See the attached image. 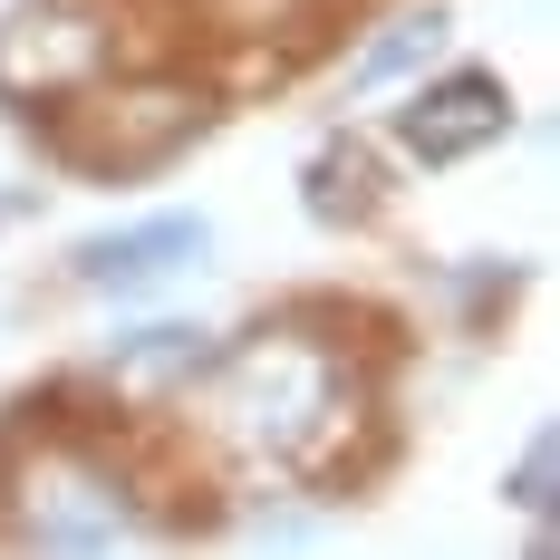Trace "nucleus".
Instances as JSON below:
<instances>
[{
	"label": "nucleus",
	"instance_id": "20e7f679",
	"mask_svg": "<svg viewBox=\"0 0 560 560\" xmlns=\"http://www.w3.org/2000/svg\"><path fill=\"white\" fill-rule=\"evenodd\" d=\"M107 68H116V20L97 0H39L0 39V88L10 97H68V88H88Z\"/></svg>",
	"mask_w": 560,
	"mask_h": 560
},
{
	"label": "nucleus",
	"instance_id": "f257e3e1",
	"mask_svg": "<svg viewBox=\"0 0 560 560\" xmlns=\"http://www.w3.org/2000/svg\"><path fill=\"white\" fill-rule=\"evenodd\" d=\"M213 425L242 454L280 464V474H338L348 445H358V425H368V396H358L338 348H319L300 329H261L252 348L223 358Z\"/></svg>",
	"mask_w": 560,
	"mask_h": 560
},
{
	"label": "nucleus",
	"instance_id": "423d86ee",
	"mask_svg": "<svg viewBox=\"0 0 560 560\" xmlns=\"http://www.w3.org/2000/svg\"><path fill=\"white\" fill-rule=\"evenodd\" d=\"M203 252H213V232L194 223V213H155V223H126V232L78 242V261H68V271L97 280V290H155V280L194 271Z\"/></svg>",
	"mask_w": 560,
	"mask_h": 560
},
{
	"label": "nucleus",
	"instance_id": "0eeeda50",
	"mask_svg": "<svg viewBox=\"0 0 560 560\" xmlns=\"http://www.w3.org/2000/svg\"><path fill=\"white\" fill-rule=\"evenodd\" d=\"M310 213H319V223H358V213H377V165H368L358 145H329V155L310 165Z\"/></svg>",
	"mask_w": 560,
	"mask_h": 560
},
{
	"label": "nucleus",
	"instance_id": "1a4fd4ad",
	"mask_svg": "<svg viewBox=\"0 0 560 560\" xmlns=\"http://www.w3.org/2000/svg\"><path fill=\"white\" fill-rule=\"evenodd\" d=\"M435 39H445V10H416V20H396L387 39L358 58V88H377V78H396V68H416V58L435 49Z\"/></svg>",
	"mask_w": 560,
	"mask_h": 560
},
{
	"label": "nucleus",
	"instance_id": "f03ea898",
	"mask_svg": "<svg viewBox=\"0 0 560 560\" xmlns=\"http://www.w3.org/2000/svg\"><path fill=\"white\" fill-rule=\"evenodd\" d=\"M58 107H68L58 116V145L88 174H145V165H165L174 145L203 136V88H184V78H136L116 97H107V78H88Z\"/></svg>",
	"mask_w": 560,
	"mask_h": 560
},
{
	"label": "nucleus",
	"instance_id": "7ed1b4c3",
	"mask_svg": "<svg viewBox=\"0 0 560 560\" xmlns=\"http://www.w3.org/2000/svg\"><path fill=\"white\" fill-rule=\"evenodd\" d=\"M20 541H39V551H126V541H145V522H136V493L107 464L49 445L20 483Z\"/></svg>",
	"mask_w": 560,
	"mask_h": 560
},
{
	"label": "nucleus",
	"instance_id": "39448f33",
	"mask_svg": "<svg viewBox=\"0 0 560 560\" xmlns=\"http://www.w3.org/2000/svg\"><path fill=\"white\" fill-rule=\"evenodd\" d=\"M396 136H406V155L454 165V155H474V145L512 136V97H503V78H483V68H454L445 88H425L416 107L396 116Z\"/></svg>",
	"mask_w": 560,
	"mask_h": 560
},
{
	"label": "nucleus",
	"instance_id": "6e6552de",
	"mask_svg": "<svg viewBox=\"0 0 560 560\" xmlns=\"http://www.w3.org/2000/svg\"><path fill=\"white\" fill-rule=\"evenodd\" d=\"M203 348H213L203 329H145V338H126V358H116V368H126V377H194V368H203Z\"/></svg>",
	"mask_w": 560,
	"mask_h": 560
},
{
	"label": "nucleus",
	"instance_id": "9d476101",
	"mask_svg": "<svg viewBox=\"0 0 560 560\" xmlns=\"http://www.w3.org/2000/svg\"><path fill=\"white\" fill-rule=\"evenodd\" d=\"M551 474H560V435L541 425V435H532V454L512 464V503H522V512H551Z\"/></svg>",
	"mask_w": 560,
	"mask_h": 560
}]
</instances>
